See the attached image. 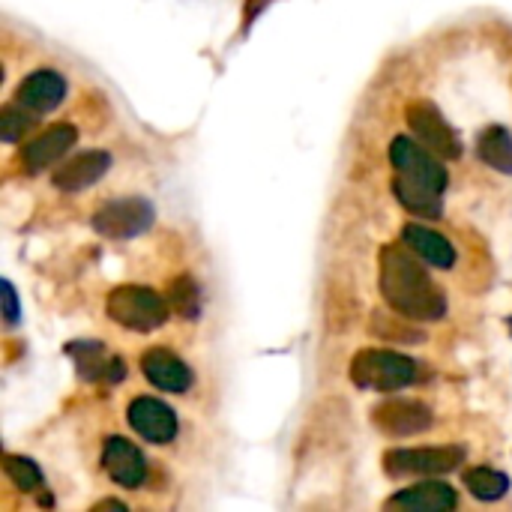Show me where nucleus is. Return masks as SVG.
<instances>
[{
  "label": "nucleus",
  "mask_w": 512,
  "mask_h": 512,
  "mask_svg": "<svg viewBox=\"0 0 512 512\" xmlns=\"http://www.w3.org/2000/svg\"><path fill=\"white\" fill-rule=\"evenodd\" d=\"M378 285L387 306L408 321H441L447 297L405 243H387L378 255Z\"/></svg>",
  "instance_id": "1"
},
{
  "label": "nucleus",
  "mask_w": 512,
  "mask_h": 512,
  "mask_svg": "<svg viewBox=\"0 0 512 512\" xmlns=\"http://www.w3.org/2000/svg\"><path fill=\"white\" fill-rule=\"evenodd\" d=\"M390 162H393V195L405 210L414 216L438 219L444 210V189L450 183L441 156L423 147L417 138L396 135L390 141Z\"/></svg>",
  "instance_id": "2"
},
{
  "label": "nucleus",
  "mask_w": 512,
  "mask_h": 512,
  "mask_svg": "<svg viewBox=\"0 0 512 512\" xmlns=\"http://www.w3.org/2000/svg\"><path fill=\"white\" fill-rule=\"evenodd\" d=\"M351 381L360 390L375 393H396L420 381V363L399 351L369 348L351 360Z\"/></svg>",
  "instance_id": "3"
},
{
  "label": "nucleus",
  "mask_w": 512,
  "mask_h": 512,
  "mask_svg": "<svg viewBox=\"0 0 512 512\" xmlns=\"http://www.w3.org/2000/svg\"><path fill=\"white\" fill-rule=\"evenodd\" d=\"M168 297H159L144 285H120L108 294L105 312L114 324L132 333H153L168 321Z\"/></svg>",
  "instance_id": "4"
},
{
  "label": "nucleus",
  "mask_w": 512,
  "mask_h": 512,
  "mask_svg": "<svg viewBox=\"0 0 512 512\" xmlns=\"http://www.w3.org/2000/svg\"><path fill=\"white\" fill-rule=\"evenodd\" d=\"M156 213L147 198H111L93 213V228L108 240H129L150 231Z\"/></svg>",
  "instance_id": "5"
},
{
  "label": "nucleus",
  "mask_w": 512,
  "mask_h": 512,
  "mask_svg": "<svg viewBox=\"0 0 512 512\" xmlns=\"http://www.w3.org/2000/svg\"><path fill=\"white\" fill-rule=\"evenodd\" d=\"M465 462L462 447H411L390 450L384 456V471L390 477H438L450 474Z\"/></svg>",
  "instance_id": "6"
},
{
  "label": "nucleus",
  "mask_w": 512,
  "mask_h": 512,
  "mask_svg": "<svg viewBox=\"0 0 512 512\" xmlns=\"http://www.w3.org/2000/svg\"><path fill=\"white\" fill-rule=\"evenodd\" d=\"M405 123L414 132V138L438 153L441 159H459L462 156V141L456 129L444 120V114L432 102H411L405 108Z\"/></svg>",
  "instance_id": "7"
},
{
  "label": "nucleus",
  "mask_w": 512,
  "mask_h": 512,
  "mask_svg": "<svg viewBox=\"0 0 512 512\" xmlns=\"http://www.w3.org/2000/svg\"><path fill=\"white\" fill-rule=\"evenodd\" d=\"M126 420H129L132 432L138 438H144L147 444H171L180 429L174 408H168L165 402H159L153 396L132 399L126 408Z\"/></svg>",
  "instance_id": "8"
},
{
  "label": "nucleus",
  "mask_w": 512,
  "mask_h": 512,
  "mask_svg": "<svg viewBox=\"0 0 512 512\" xmlns=\"http://www.w3.org/2000/svg\"><path fill=\"white\" fill-rule=\"evenodd\" d=\"M372 420L384 435L408 438V435L429 432L432 423H435V414H432L429 405H423L417 399H390V402H384V405H378L372 411Z\"/></svg>",
  "instance_id": "9"
},
{
  "label": "nucleus",
  "mask_w": 512,
  "mask_h": 512,
  "mask_svg": "<svg viewBox=\"0 0 512 512\" xmlns=\"http://www.w3.org/2000/svg\"><path fill=\"white\" fill-rule=\"evenodd\" d=\"M102 468L111 477V483L123 486V489H138L147 480V459L144 453L126 441V438H108L102 447Z\"/></svg>",
  "instance_id": "10"
},
{
  "label": "nucleus",
  "mask_w": 512,
  "mask_h": 512,
  "mask_svg": "<svg viewBox=\"0 0 512 512\" xmlns=\"http://www.w3.org/2000/svg\"><path fill=\"white\" fill-rule=\"evenodd\" d=\"M66 99V78L54 69H36L30 72L18 90H15V102L33 114H45L54 111L60 102Z\"/></svg>",
  "instance_id": "11"
},
{
  "label": "nucleus",
  "mask_w": 512,
  "mask_h": 512,
  "mask_svg": "<svg viewBox=\"0 0 512 512\" xmlns=\"http://www.w3.org/2000/svg\"><path fill=\"white\" fill-rule=\"evenodd\" d=\"M78 141V129L69 126V123H57V126H48L45 132H39L30 144H24L21 150V162L30 174H39L45 171L51 162H57L72 144Z\"/></svg>",
  "instance_id": "12"
},
{
  "label": "nucleus",
  "mask_w": 512,
  "mask_h": 512,
  "mask_svg": "<svg viewBox=\"0 0 512 512\" xmlns=\"http://www.w3.org/2000/svg\"><path fill=\"white\" fill-rule=\"evenodd\" d=\"M141 372L162 393H186L192 387L189 366L177 354H171L168 348H150L141 357Z\"/></svg>",
  "instance_id": "13"
},
{
  "label": "nucleus",
  "mask_w": 512,
  "mask_h": 512,
  "mask_svg": "<svg viewBox=\"0 0 512 512\" xmlns=\"http://www.w3.org/2000/svg\"><path fill=\"white\" fill-rule=\"evenodd\" d=\"M459 507V495L453 486L441 483V480H429L411 489L396 492L387 501V510H411V512H447Z\"/></svg>",
  "instance_id": "14"
},
{
  "label": "nucleus",
  "mask_w": 512,
  "mask_h": 512,
  "mask_svg": "<svg viewBox=\"0 0 512 512\" xmlns=\"http://www.w3.org/2000/svg\"><path fill=\"white\" fill-rule=\"evenodd\" d=\"M108 168H111V156L105 150H84V153L72 156L54 174V186L60 192H81V189L93 186L96 180H102Z\"/></svg>",
  "instance_id": "15"
},
{
  "label": "nucleus",
  "mask_w": 512,
  "mask_h": 512,
  "mask_svg": "<svg viewBox=\"0 0 512 512\" xmlns=\"http://www.w3.org/2000/svg\"><path fill=\"white\" fill-rule=\"evenodd\" d=\"M66 354L75 360L78 375L87 381H123L126 378V363L117 357H105L102 342H72Z\"/></svg>",
  "instance_id": "16"
},
{
  "label": "nucleus",
  "mask_w": 512,
  "mask_h": 512,
  "mask_svg": "<svg viewBox=\"0 0 512 512\" xmlns=\"http://www.w3.org/2000/svg\"><path fill=\"white\" fill-rule=\"evenodd\" d=\"M402 243L420 258V261H426V264H432V267H438V270H450L453 264H456V249H453V243L444 237V234H438V231H432V228H426V225H405L402 228Z\"/></svg>",
  "instance_id": "17"
},
{
  "label": "nucleus",
  "mask_w": 512,
  "mask_h": 512,
  "mask_svg": "<svg viewBox=\"0 0 512 512\" xmlns=\"http://www.w3.org/2000/svg\"><path fill=\"white\" fill-rule=\"evenodd\" d=\"M477 156H480L489 168H495V171L510 174L512 177L510 129H504V126H489V129H483V135L477 138Z\"/></svg>",
  "instance_id": "18"
},
{
  "label": "nucleus",
  "mask_w": 512,
  "mask_h": 512,
  "mask_svg": "<svg viewBox=\"0 0 512 512\" xmlns=\"http://www.w3.org/2000/svg\"><path fill=\"white\" fill-rule=\"evenodd\" d=\"M462 483L477 501H501L510 492V477L495 468H468Z\"/></svg>",
  "instance_id": "19"
},
{
  "label": "nucleus",
  "mask_w": 512,
  "mask_h": 512,
  "mask_svg": "<svg viewBox=\"0 0 512 512\" xmlns=\"http://www.w3.org/2000/svg\"><path fill=\"white\" fill-rule=\"evenodd\" d=\"M168 306L180 315V318H186V321H192V318H198V312H201V297H198V285H195V279L192 276H177L171 285H168Z\"/></svg>",
  "instance_id": "20"
},
{
  "label": "nucleus",
  "mask_w": 512,
  "mask_h": 512,
  "mask_svg": "<svg viewBox=\"0 0 512 512\" xmlns=\"http://www.w3.org/2000/svg\"><path fill=\"white\" fill-rule=\"evenodd\" d=\"M3 471H6V477L15 483V489H21V492H36V489H42V471H39V465H36L33 459H27V456L6 453V456H3Z\"/></svg>",
  "instance_id": "21"
},
{
  "label": "nucleus",
  "mask_w": 512,
  "mask_h": 512,
  "mask_svg": "<svg viewBox=\"0 0 512 512\" xmlns=\"http://www.w3.org/2000/svg\"><path fill=\"white\" fill-rule=\"evenodd\" d=\"M33 126H36V114L27 111V108H21L18 102L6 105L3 114H0V138H3L6 144L18 141V138H21L27 129H33Z\"/></svg>",
  "instance_id": "22"
},
{
  "label": "nucleus",
  "mask_w": 512,
  "mask_h": 512,
  "mask_svg": "<svg viewBox=\"0 0 512 512\" xmlns=\"http://www.w3.org/2000/svg\"><path fill=\"white\" fill-rule=\"evenodd\" d=\"M3 318L9 327L18 324V294H15V285L9 279H3Z\"/></svg>",
  "instance_id": "23"
},
{
  "label": "nucleus",
  "mask_w": 512,
  "mask_h": 512,
  "mask_svg": "<svg viewBox=\"0 0 512 512\" xmlns=\"http://www.w3.org/2000/svg\"><path fill=\"white\" fill-rule=\"evenodd\" d=\"M267 3H270V0H249V3H246V24H249V21L258 15V12H261Z\"/></svg>",
  "instance_id": "24"
},
{
  "label": "nucleus",
  "mask_w": 512,
  "mask_h": 512,
  "mask_svg": "<svg viewBox=\"0 0 512 512\" xmlns=\"http://www.w3.org/2000/svg\"><path fill=\"white\" fill-rule=\"evenodd\" d=\"M105 507L108 510H126V504H120V501H99L96 504V510H105Z\"/></svg>",
  "instance_id": "25"
}]
</instances>
